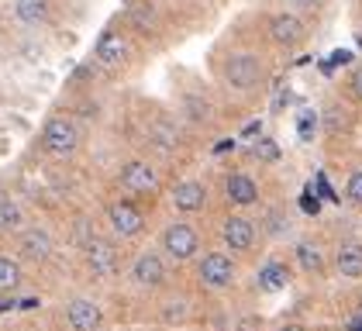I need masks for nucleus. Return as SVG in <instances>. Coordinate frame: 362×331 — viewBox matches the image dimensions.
Masks as SVG:
<instances>
[{"instance_id":"nucleus-1","label":"nucleus","mask_w":362,"mask_h":331,"mask_svg":"<svg viewBox=\"0 0 362 331\" xmlns=\"http://www.w3.org/2000/svg\"><path fill=\"white\" fill-rule=\"evenodd\" d=\"M76 145H80V128H76V121H69V117H52V121L42 128V149H45L49 156H56V159L73 156Z\"/></svg>"},{"instance_id":"nucleus-2","label":"nucleus","mask_w":362,"mask_h":331,"mask_svg":"<svg viewBox=\"0 0 362 331\" xmlns=\"http://www.w3.org/2000/svg\"><path fill=\"white\" fill-rule=\"evenodd\" d=\"M163 252H166L173 262H187L200 252V235H197L190 224L183 221H173L166 231H163Z\"/></svg>"},{"instance_id":"nucleus-3","label":"nucleus","mask_w":362,"mask_h":331,"mask_svg":"<svg viewBox=\"0 0 362 331\" xmlns=\"http://www.w3.org/2000/svg\"><path fill=\"white\" fill-rule=\"evenodd\" d=\"M259 80H262V62H259L255 55L238 52L224 62V83H228V86H235V90H252Z\"/></svg>"},{"instance_id":"nucleus-4","label":"nucleus","mask_w":362,"mask_h":331,"mask_svg":"<svg viewBox=\"0 0 362 331\" xmlns=\"http://www.w3.org/2000/svg\"><path fill=\"white\" fill-rule=\"evenodd\" d=\"M197 276H200L204 286L221 290V286H231V283H235V262H231V255H224V252H207V255L200 259V266H197Z\"/></svg>"},{"instance_id":"nucleus-5","label":"nucleus","mask_w":362,"mask_h":331,"mask_svg":"<svg viewBox=\"0 0 362 331\" xmlns=\"http://www.w3.org/2000/svg\"><path fill=\"white\" fill-rule=\"evenodd\" d=\"M107 221H111L114 235H121V238H135L141 228H145V214H141L132 200H117V204H111Z\"/></svg>"},{"instance_id":"nucleus-6","label":"nucleus","mask_w":362,"mask_h":331,"mask_svg":"<svg viewBox=\"0 0 362 331\" xmlns=\"http://www.w3.org/2000/svg\"><path fill=\"white\" fill-rule=\"evenodd\" d=\"M66 325H69L73 331H100V325H104L100 303L86 301V297L73 301L69 307H66Z\"/></svg>"},{"instance_id":"nucleus-7","label":"nucleus","mask_w":362,"mask_h":331,"mask_svg":"<svg viewBox=\"0 0 362 331\" xmlns=\"http://www.w3.org/2000/svg\"><path fill=\"white\" fill-rule=\"evenodd\" d=\"M132 279L139 283V286H159V283H166V259L159 255V252H141L139 259H135V266H132Z\"/></svg>"},{"instance_id":"nucleus-8","label":"nucleus","mask_w":362,"mask_h":331,"mask_svg":"<svg viewBox=\"0 0 362 331\" xmlns=\"http://www.w3.org/2000/svg\"><path fill=\"white\" fill-rule=\"evenodd\" d=\"M221 238L231 252H249L255 245V224L249 218H238L235 214V218H228L221 224Z\"/></svg>"},{"instance_id":"nucleus-9","label":"nucleus","mask_w":362,"mask_h":331,"mask_svg":"<svg viewBox=\"0 0 362 331\" xmlns=\"http://www.w3.org/2000/svg\"><path fill=\"white\" fill-rule=\"evenodd\" d=\"M156 183H159L156 166L141 163V159L128 163L124 166V173H121V187H124L128 193H148V190H156Z\"/></svg>"},{"instance_id":"nucleus-10","label":"nucleus","mask_w":362,"mask_h":331,"mask_svg":"<svg viewBox=\"0 0 362 331\" xmlns=\"http://www.w3.org/2000/svg\"><path fill=\"white\" fill-rule=\"evenodd\" d=\"M83 252H86V262H90L93 276H114V269H117V252L111 248V242L90 238Z\"/></svg>"},{"instance_id":"nucleus-11","label":"nucleus","mask_w":362,"mask_h":331,"mask_svg":"<svg viewBox=\"0 0 362 331\" xmlns=\"http://www.w3.org/2000/svg\"><path fill=\"white\" fill-rule=\"evenodd\" d=\"M269 35H273V42H276V45L293 49L297 42H304V21H300L297 14H273V21H269Z\"/></svg>"},{"instance_id":"nucleus-12","label":"nucleus","mask_w":362,"mask_h":331,"mask_svg":"<svg viewBox=\"0 0 362 331\" xmlns=\"http://www.w3.org/2000/svg\"><path fill=\"white\" fill-rule=\"evenodd\" d=\"M204 204H207V190H204V183H197V180H183V183H176V190H173V207H176V211H183V214H197Z\"/></svg>"},{"instance_id":"nucleus-13","label":"nucleus","mask_w":362,"mask_h":331,"mask_svg":"<svg viewBox=\"0 0 362 331\" xmlns=\"http://www.w3.org/2000/svg\"><path fill=\"white\" fill-rule=\"evenodd\" d=\"M124 59H128V42L121 38V35H100V42H97V62L100 66H107V69H117V66H124Z\"/></svg>"},{"instance_id":"nucleus-14","label":"nucleus","mask_w":362,"mask_h":331,"mask_svg":"<svg viewBox=\"0 0 362 331\" xmlns=\"http://www.w3.org/2000/svg\"><path fill=\"white\" fill-rule=\"evenodd\" d=\"M21 255L31 259V262H45L49 255H52V238H49V231H42V228H28L25 235H21Z\"/></svg>"},{"instance_id":"nucleus-15","label":"nucleus","mask_w":362,"mask_h":331,"mask_svg":"<svg viewBox=\"0 0 362 331\" xmlns=\"http://www.w3.org/2000/svg\"><path fill=\"white\" fill-rule=\"evenodd\" d=\"M224 190H228V200H231V204H238V207H249V204H255V200H259V187H255V180H252V176H245V173L228 176Z\"/></svg>"},{"instance_id":"nucleus-16","label":"nucleus","mask_w":362,"mask_h":331,"mask_svg":"<svg viewBox=\"0 0 362 331\" xmlns=\"http://www.w3.org/2000/svg\"><path fill=\"white\" fill-rule=\"evenodd\" d=\"M334 262H338V273L349 276V279H359L362 276V245L359 242H341L334 252Z\"/></svg>"},{"instance_id":"nucleus-17","label":"nucleus","mask_w":362,"mask_h":331,"mask_svg":"<svg viewBox=\"0 0 362 331\" xmlns=\"http://www.w3.org/2000/svg\"><path fill=\"white\" fill-rule=\"evenodd\" d=\"M14 14L25 25H42L49 18V0H18L14 4Z\"/></svg>"},{"instance_id":"nucleus-18","label":"nucleus","mask_w":362,"mask_h":331,"mask_svg":"<svg viewBox=\"0 0 362 331\" xmlns=\"http://www.w3.org/2000/svg\"><path fill=\"white\" fill-rule=\"evenodd\" d=\"M286 266H279V262H269V266H262V273H259V290H266V294H279V290H286Z\"/></svg>"},{"instance_id":"nucleus-19","label":"nucleus","mask_w":362,"mask_h":331,"mask_svg":"<svg viewBox=\"0 0 362 331\" xmlns=\"http://www.w3.org/2000/svg\"><path fill=\"white\" fill-rule=\"evenodd\" d=\"M297 262H300V269L310 276L325 273V255H321V248L310 245V242H300V245H297Z\"/></svg>"},{"instance_id":"nucleus-20","label":"nucleus","mask_w":362,"mask_h":331,"mask_svg":"<svg viewBox=\"0 0 362 331\" xmlns=\"http://www.w3.org/2000/svg\"><path fill=\"white\" fill-rule=\"evenodd\" d=\"M21 266H18V259H11V255H0V294H14L18 286H21Z\"/></svg>"},{"instance_id":"nucleus-21","label":"nucleus","mask_w":362,"mask_h":331,"mask_svg":"<svg viewBox=\"0 0 362 331\" xmlns=\"http://www.w3.org/2000/svg\"><path fill=\"white\" fill-rule=\"evenodd\" d=\"M21 224H25L21 207H18L14 200H0V228H4V231H18Z\"/></svg>"},{"instance_id":"nucleus-22","label":"nucleus","mask_w":362,"mask_h":331,"mask_svg":"<svg viewBox=\"0 0 362 331\" xmlns=\"http://www.w3.org/2000/svg\"><path fill=\"white\" fill-rule=\"evenodd\" d=\"M345 197H349L356 207H362V169H356V173L349 176V183H345Z\"/></svg>"},{"instance_id":"nucleus-23","label":"nucleus","mask_w":362,"mask_h":331,"mask_svg":"<svg viewBox=\"0 0 362 331\" xmlns=\"http://www.w3.org/2000/svg\"><path fill=\"white\" fill-rule=\"evenodd\" d=\"M297 128H300V138L310 141V138H314V128H317V114H314V110H304L300 121H297Z\"/></svg>"},{"instance_id":"nucleus-24","label":"nucleus","mask_w":362,"mask_h":331,"mask_svg":"<svg viewBox=\"0 0 362 331\" xmlns=\"http://www.w3.org/2000/svg\"><path fill=\"white\" fill-rule=\"evenodd\" d=\"M255 156H259V159H269V163H273V159H279V149L273 145V141H269V138H262V141L255 145Z\"/></svg>"},{"instance_id":"nucleus-25","label":"nucleus","mask_w":362,"mask_h":331,"mask_svg":"<svg viewBox=\"0 0 362 331\" xmlns=\"http://www.w3.org/2000/svg\"><path fill=\"white\" fill-rule=\"evenodd\" d=\"M183 318H187V301H169L166 321H183Z\"/></svg>"},{"instance_id":"nucleus-26","label":"nucleus","mask_w":362,"mask_h":331,"mask_svg":"<svg viewBox=\"0 0 362 331\" xmlns=\"http://www.w3.org/2000/svg\"><path fill=\"white\" fill-rule=\"evenodd\" d=\"M349 90H352V93H356V97L362 100V66L356 69V73H352V80H349Z\"/></svg>"},{"instance_id":"nucleus-27","label":"nucleus","mask_w":362,"mask_h":331,"mask_svg":"<svg viewBox=\"0 0 362 331\" xmlns=\"http://www.w3.org/2000/svg\"><path fill=\"white\" fill-rule=\"evenodd\" d=\"M290 4H293V7H314L317 0H290Z\"/></svg>"},{"instance_id":"nucleus-28","label":"nucleus","mask_w":362,"mask_h":331,"mask_svg":"<svg viewBox=\"0 0 362 331\" xmlns=\"http://www.w3.org/2000/svg\"><path fill=\"white\" fill-rule=\"evenodd\" d=\"M279 331H304L300 325H286V328H279Z\"/></svg>"}]
</instances>
